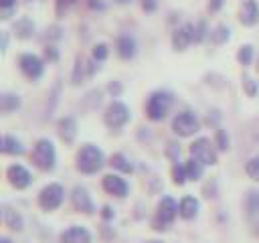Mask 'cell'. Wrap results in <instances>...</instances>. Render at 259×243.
Masks as SVG:
<instances>
[{"mask_svg":"<svg viewBox=\"0 0 259 243\" xmlns=\"http://www.w3.org/2000/svg\"><path fill=\"white\" fill-rule=\"evenodd\" d=\"M30 160L32 164L38 168V170H45V172H51L55 168V162H57V154H55V146L49 138H40L36 140L34 148H32V154H30Z\"/></svg>","mask_w":259,"mask_h":243,"instance_id":"cell-1","label":"cell"},{"mask_svg":"<svg viewBox=\"0 0 259 243\" xmlns=\"http://www.w3.org/2000/svg\"><path fill=\"white\" fill-rule=\"evenodd\" d=\"M103 166V152L93 146V144H85L79 152H77V168L83 174H93Z\"/></svg>","mask_w":259,"mask_h":243,"instance_id":"cell-2","label":"cell"},{"mask_svg":"<svg viewBox=\"0 0 259 243\" xmlns=\"http://www.w3.org/2000/svg\"><path fill=\"white\" fill-rule=\"evenodd\" d=\"M172 105V95L168 91H154L146 101V115L152 122H160L166 117Z\"/></svg>","mask_w":259,"mask_h":243,"instance_id":"cell-3","label":"cell"},{"mask_svg":"<svg viewBox=\"0 0 259 243\" xmlns=\"http://www.w3.org/2000/svg\"><path fill=\"white\" fill-rule=\"evenodd\" d=\"M178 213V205L172 196H164L160 202H158V211H156V219H154V229L158 231H166L168 225L174 221Z\"/></svg>","mask_w":259,"mask_h":243,"instance_id":"cell-4","label":"cell"},{"mask_svg":"<svg viewBox=\"0 0 259 243\" xmlns=\"http://www.w3.org/2000/svg\"><path fill=\"white\" fill-rule=\"evenodd\" d=\"M214 144L208 138H196L190 144V156L194 160H198L202 166L204 164H217V152L212 148Z\"/></svg>","mask_w":259,"mask_h":243,"instance_id":"cell-5","label":"cell"},{"mask_svg":"<svg viewBox=\"0 0 259 243\" xmlns=\"http://www.w3.org/2000/svg\"><path fill=\"white\" fill-rule=\"evenodd\" d=\"M198 128H200V124H198L196 115L190 113V111H180V113H176L174 119H172V130H174L178 136H182V138H188V136L196 134Z\"/></svg>","mask_w":259,"mask_h":243,"instance_id":"cell-6","label":"cell"},{"mask_svg":"<svg viewBox=\"0 0 259 243\" xmlns=\"http://www.w3.org/2000/svg\"><path fill=\"white\" fill-rule=\"evenodd\" d=\"M63 194H65L63 186L57 184V182H51V184H47V186L40 190V194H38V205H40L45 211H55V209L63 202Z\"/></svg>","mask_w":259,"mask_h":243,"instance_id":"cell-7","label":"cell"},{"mask_svg":"<svg viewBox=\"0 0 259 243\" xmlns=\"http://www.w3.org/2000/svg\"><path fill=\"white\" fill-rule=\"evenodd\" d=\"M103 119H105V124L109 126V128H121L127 119H130V109H127V105L125 103H121V101H111L109 105H107V109H105V113H103Z\"/></svg>","mask_w":259,"mask_h":243,"instance_id":"cell-8","label":"cell"},{"mask_svg":"<svg viewBox=\"0 0 259 243\" xmlns=\"http://www.w3.org/2000/svg\"><path fill=\"white\" fill-rule=\"evenodd\" d=\"M18 67H20V71H22L28 79H38V77L42 75V69H45L42 61H40L36 55H32V53L20 55V57H18Z\"/></svg>","mask_w":259,"mask_h":243,"instance_id":"cell-9","label":"cell"},{"mask_svg":"<svg viewBox=\"0 0 259 243\" xmlns=\"http://www.w3.org/2000/svg\"><path fill=\"white\" fill-rule=\"evenodd\" d=\"M6 178H8V182H10L14 188H26V186L32 182L30 172H28L24 166H20V164H12V166H8V170H6Z\"/></svg>","mask_w":259,"mask_h":243,"instance_id":"cell-10","label":"cell"},{"mask_svg":"<svg viewBox=\"0 0 259 243\" xmlns=\"http://www.w3.org/2000/svg\"><path fill=\"white\" fill-rule=\"evenodd\" d=\"M192 40H194V24H190V22L178 26L172 32V47L176 51H184Z\"/></svg>","mask_w":259,"mask_h":243,"instance_id":"cell-11","label":"cell"},{"mask_svg":"<svg viewBox=\"0 0 259 243\" xmlns=\"http://www.w3.org/2000/svg\"><path fill=\"white\" fill-rule=\"evenodd\" d=\"M71 200H73V207L81 213H87L91 215L95 209H93V200L89 196V192L83 188V186H75L73 188V194H71Z\"/></svg>","mask_w":259,"mask_h":243,"instance_id":"cell-12","label":"cell"},{"mask_svg":"<svg viewBox=\"0 0 259 243\" xmlns=\"http://www.w3.org/2000/svg\"><path fill=\"white\" fill-rule=\"evenodd\" d=\"M61 243H91V235L85 227H69L61 233Z\"/></svg>","mask_w":259,"mask_h":243,"instance_id":"cell-13","label":"cell"},{"mask_svg":"<svg viewBox=\"0 0 259 243\" xmlns=\"http://www.w3.org/2000/svg\"><path fill=\"white\" fill-rule=\"evenodd\" d=\"M93 71H95V63H91V61H87L85 57H77L75 59V69H73V83L75 85H79L85 77H89V75H93Z\"/></svg>","mask_w":259,"mask_h":243,"instance_id":"cell-14","label":"cell"},{"mask_svg":"<svg viewBox=\"0 0 259 243\" xmlns=\"http://www.w3.org/2000/svg\"><path fill=\"white\" fill-rule=\"evenodd\" d=\"M103 188L109 194H115V196H125L127 194V184L117 174H105L103 176Z\"/></svg>","mask_w":259,"mask_h":243,"instance_id":"cell-15","label":"cell"},{"mask_svg":"<svg viewBox=\"0 0 259 243\" xmlns=\"http://www.w3.org/2000/svg\"><path fill=\"white\" fill-rule=\"evenodd\" d=\"M239 20L247 26H253L259 22V6L255 0H245L243 6H241V12H239Z\"/></svg>","mask_w":259,"mask_h":243,"instance_id":"cell-16","label":"cell"},{"mask_svg":"<svg viewBox=\"0 0 259 243\" xmlns=\"http://www.w3.org/2000/svg\"><path fill=\"white\" fill-rule=\"evenodd\" d=\"M115 47H117V53L121 59H132L136 55V40L130 34H119Z\"/></svg>","mask_w":259,"mask_h":243,"instance_id":"cell-17","label":"cell"},{"mask_svg":"<svg viewBox=\"0 0 259 243\" xmlns=\"http://www.w3.org/2000/svg\"><path fill=\"white\" fill-rule=\"evenodd\" d=\"M59 134L67 144H71L77 136V122L73 117H61L59 119Z\"/></svg>","mask_w":259,"mask_h":243,"instance_id":"cell-18","label":"cell"},{"mask_svg":"<svg viewBox=\"0 0 259 243\" xmlns=\"http://www.w3.org/2000/svg\"><path fill=\"white\" fill-rule=\"evenodd\" d=\"M0 150L4 154H14V156H20L24 154V146L20 144V140H16L14 136H2V142H0Z\"/></svg>","mask_w":259,"mask_h":243,"instance_id":"cell-19","label":"cell"},{"mask_svg":"<svg viewBox=\"0 0 259 243\" xmlns=\"http://www.w3.org/2000/svg\"><path fill=\"white\" fill-rule=\"evenodd\" d=\"M178 213H180L182 219H192V217H196V213H198V200H196L194 196H184V198L180 200V205H178Z\"/></svg>","mask_w":259,"mask_h":243,"instance_id":"cell-20","label":"cell"},{"mask_svg":"<svg viewBox=\"0 0 259 243\" xmlns=\"http://www.w3.org/2000/svg\"><path fill=\"white\" fill-rule=\"evenodd\" d=\"M2 219H4L6 227H10V229H14V231H20V229H22V219H20V215H18L16 211L4 207V209H2Z\"/></svg>","mask_w":259,"mask_h":243,"instance_id":"cell-21","label":"cell"},{"mask_svg":"<svg viewBox=\"0 0 259 243\" xmlns=\"http://www.w3.org/2000/svg\"><path fill=\"white\" fill-rule=\"evenodd\" d=\"M18 105H20L18 95H14V93H2V95H0V111L8 113V111L16 109Z\"/></svg>","mask_w":259,"mask_h":243,"instance_id":"cell-22","label":"cell"},{"mask_svg":"<svg viewBox=\"0 0 259 243\" xmlns=\"http://www.w3.org/2000/svg\"><path fill=\"white\" fill-rule=\"evenodd\" d=\"M14 30H16V34H18L20 38H28V36H32V32H34V24H32L30 18H20V20L14 24Z\"/></svg>","mask_w":259,"mask_h":243,"instance_id":"cell-23","label":"cell"},{"mask_svg":"<svg viewBox=\"0 0 259 243\" xmlns=\"http://www.w3.org/2000/svg\"><path fill=\"white\" fill-rule=\"evenodd\" d=\"M109 164H111L113 168L121 170V172H132V170H134L132 162H130L123 154H113V156H111V160H109Z\"/></svg>","mask_w":259,"mask_h":243,"instance_id":"cell-24","label":"cell"},{"mask_svg":"<svg viewBox=\"0 0 259 243\" xmlns=\"http://www.w3.org/2000/svg\"><path fill=\"white\" fill-rule=\"evenodd\" d=\"M184 168H186V176H188L190 180H198V178L202 176V164H200L198 160H194V158H190V160L184 164Z\"/></svg>","mask_w":259,"mask_h":243,"instance_id":"cell-25","label":"cell"},{"mask_svg":"<svg viewBox=\"0 0 259 243\" xmlns=\"http://www.w3.org/2000/svg\"><path fill=\"white\" fill-rule=\"evenodd\" d=\"M229 32H231V30H229L225 24H219V26L210 32V40H212V43H217V45H223L225 40H229V36H231Z\"/></svg>","mask_w":259,"mask_h":243,"instance_id":"cell-26","label":"cell"},{"mask_svg":"<svg viewBox=\"0 0 259 243\" xmlns=\"http://www.w3.org/2000/svg\"><path fill=\"white\" fill-rule=\"evenodd\" d=\"M245 172H247L249 178H253V180L259 182V156L251 158V160L245 164Z\"/></svg>","mask_w":259,"mask_h":243,"instance_id":"cell-27","label":"cell"},{"mask_svg":"<svg viewBox=\"0 0 259 243\" xmlns=\"http://www.w3.org/2000/svg\"><path fill=\"white\" fill-rule=\"evenodd\" d=\"M237 59H239L241 65H249L251 59H253V47L251 45H243L239 49V53H237Z\"/></svg>","mask_w":259,"mask_h":243,"instance_id":"cell-28","label":"cell"},{"mask_svg":"<svg viewBox=\"0 0 259 243\" xmlns=\"http://www.w3.org/2000/svg\"><path fill=\"white\" fill-rule=\"evenodd\" d=\"M186 178H188V176H186V168L176 162V164L172 166V180H174V184H184Z\"/></svg>","mask_w":259,"mask_h":243,"instance_id":"cell-29","label":"cell"},{"mask_svg":"<svg viewBox=\"0 0 259 243\" xmlns=\"http://www.w3.org/2000/svg\"><path fill=\"white\" fill-rule=\"evenodd\" d=\"M214 142H217L219 150H229V136H227V132H225V130H217Z\"/></svg>","mask_w":259,"mask_h":243,"instance_id":"cell-30","label":"cell"},{"mask_svg":"<svg viewBox=\"0 0 259 243\" xmlns=\"http://www.w3.org/2000/svg\"><path fill=\"white\" fill-rule=\"evenodd\" d=\"M105 57H107V45H103V43L95 45L93 47V59L95 61H103Z\"/></svg>","mask_w":259,"mask_h":243,"instance_id":"cell-31","label":"cell"},{"mask_svg":"<svg viewBox=\"0 0 259 243\" xmlns=\"http://www.w3.org/2000/svg\"><path fill=\"white\" fill-rule=\"evenodd\" d=\"M243 87H245L247 95H251V97L257 93V83H255L251 77H243Z\"/></svg>","mask_w":259,"mask_h":243,"instance_id":"cell-32","label":"cell"},{"mask_svg":"<svg viewBox=\"0 0 259 243\" xmlns=\"http://www.w3.org/2000/svg\"><path fill=\"white\" fill-rule=\"evenodd\" d=\"M204 38V22L200 20V22H196V26H194V43H198V40H202Z\"/></svg>","mask_w":259,"mask_h":243,"instance_id":"cell-33","label":"cell"},{"mask_svg":"<svg viewBox=\"0 0 259 243\" xmlns=\"http://www.w3.org/2000/svg\"><path fill=\"white\" fill-rule=\"evenodd\" d=\"M45 55H47V59H51V61H57V57H59V53H57L55 47H47V49H45Z\"/></svg>","mask_w":259,"mask_h":243,"instance_id":"cell-34","label":"cell"},{"mask_svg":"<svg viewBox=\"0 0 259 243\" xmlns=\"http://www.w3.org/2000/svg\"><path fill=\"white\" fill-rule=\"evenodd\" d=\"M223 2H225V0H208V10H210V12H217V10L223 6Z\"/></svg>","mask_w":259,"mask_h":243,"instance_id":"cell-35","label":"cell"},{"mask_svg":"<svg viewBox=\"0 0 259 243\" xmlns=\"http://www.w3.org/2000/svg\"><path fill=\"white\" fill-rule=\"evenodd\" d=\"M16 6V0H0V8L2 10H12Z\"/></svg>","mask_w":259,"mask_h":243,"instance_id":"cell-36","label":"cell"},{"mask_svg":"<svg viewBox=\"0 0 259 243\" xmlns=\"http://www.w3.org/2000/svg\"><path fill=\"white\" fill-rule=\"evenodd\" d=\"M142 8L148 10V12H152L156 8V0H142Z\"/></svg>","mask_w":259,"mask_h":243,"instance_id":"cell-37","label":"cell"},{"mask_svg":"<svg viewBox=\"0 0 259 243\" xmlns=\"http://www.w3.org/2000/svg\"><path fill=\"white\" fill-rule=\"evenodd\" d=\"M168 154H170L172 158H178V156H180V148L176 150V144H168Z\"/></svg>","mask_w":259,"mask_h":243,"instance_id":"cell-38","label":"cell"},{"mask_svg":"<svg viewBox=\"0 0 259 243\" xmlns=\"http://www.w3.org/2000/svg\"><path fill=\"white\" fill-rule=\"evenodd\" d=\"M109 91H111V93H115V95H117V93H119V91H121V85H119V83H109Z\"/></svg>","mask_w":259,"mask_h":243,"instance_id":"cell-39","label":"cell"},{"mask_svg":"<svg viewBox=\"0 0 259 243\" xmlns=\"http://www.w3.org/2000/svg\"><path fill=\"white\" fill-rule=\"evenodd\" d=\"M103 217H105V219H111V217H113V211H111L109 207H103Z\"/></svg>","mask_w":259,"mask_h":243,"instance_id":"cell-40","label":"cell"},{"mask_svg":"<svg viewBox=\"0 0 259 243\" xmlns=\"http://www.w3.org/2000/svg\"><path fill=\"white\" fill-rule=\"evenodd\" d=\"M63 4L67 6V4H71V0H59V8H63Z\"/></svg>","mask_w":259,"mask_h":243,"instance_id":"cell-41","label":"cell"},{"mask_svg":"<svg viewBox=\"0 0 259 243\" xmlns=\"http://www.w3.org/2000/svg\"><path fill=\"white\" fill-rule=\"evenodd\" d=\"M0 243H12V241H10V239H6V237H2V239H0Z\"/></svg>","mask_w":259,"mask_h":243,"instance_id":"cell-42","label":"cell"},{"mask_svg":"<svg viewBox=\"0 0 259 243\" xmlns=\"http://www.w3.org/2000/svg\"><path fill=\"white\" fill-rule=\"evenodd\" d=\"M148 243H162V241H148Z\"/></svg>","mask_w":259,"mask_h":243,"instance_id":"cell-43","label":"cell"},{"mask_svg":"<svg viewBox=\"0 0 259 243\" xmlns=\"http://www.w3.org/2000/svg\"><path fill=\"white\" fill-rule=\"evenodd\" d=\"M119 2H127V0H119Z\"/></svg>","mask_w":259,"mask_h":243,"instance_id":"cell-44","label":"cell"},{"mask_svg":"<svg viewBox=\"0 0 259 243\" xmlns=\"http://www.w3.org/2000/svg\"><path fill=\"white\" fill-rule=\"evenodd\" d=\"M257 71H259V65H257Z\"/></svg>","mask_w":259,"mask_h":243,"instance_id":"cell-45","label":"cell"}]
</instances>
